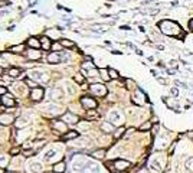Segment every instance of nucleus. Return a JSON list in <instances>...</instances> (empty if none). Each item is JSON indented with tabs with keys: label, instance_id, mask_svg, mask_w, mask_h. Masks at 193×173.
<instances>
[{
	"label": "nucleus",
	"instance_id": "obj_27",
	"mask_svg": "<svg viewBox=\"0 0 193 173\" xmlns=\"http://www.w3.org/2000/svg\"><path fill=\"white\" fill-rule=\"evenodd\" d=\"M74 79H75V82H78V84H82V82H84V76H82L81 74H76V75L74 76Z\"/></svg>",
	"mask_w": 193,
	"mask_h": 173
},
{
	"label": "nucleus",
	"instance_id": "obj_16",
	"mask_svg": "<svg viewBox=\"0 0 193 173\" xmlns=\"http://www.w3.org/2000/svg\"><path fill=\"white\" fill-rule=\"evenodd\" d=\"M40 46H42L43 49H49L52 45H49V39H48L46 36H43V38L40 39Z\"/></svg>",
	"mask_w": 193,
	"mask_h": 173
},
{
	"label": "nucleus",
	"instance_id": "obj_13",
	"mask_svg": "<svg viewBox=\"0 0 193 173\" xmlns=\"http://www.w3.org/2000/svg\"><path fill=\"white\" fill-rule=\"evenodd\" d=\"M28 58L29 59H39L40 58V52H38L36 49H30L28 52Z\"/></svg>",
	"mask_w": 193,
	"mask_h": 173
},
{
	"label": "nucleus",
	"instance_id": "obj_3",
	"mask_svg": "<svg viewBox=\"0 0 193 173\" xmlns=\"http://www.w3.org/2000/svg\"><path fill=\"white\" fill-rule=\"evenodd\" d=\"M43 94H45V90L43 88H33L30 91V98L33 101H40L43 98Z\"/></svg>",
	"mask_w": 193,
	"mask_h": 173
},
{
	"label": "nucleus",
	"instance_id": "obj_7",
	"mask_svg": "<svg viewBox=\"0 0 193 173\" xmlns=\"http://www.w3.org/2000/svg\"><path fill=\"white\" fill-rule=\"evenodd\" d=\"M62 120H63V121H66V123H78V117H76V116H74L71 111L65 113V114L62 116Z\"/></svg>",
	"mask_w": 193,
	"mask_h": 173
},
{
	"label": "nucleus",
	"instance_id": "obj_29",
	"mask_svg": "<svg viewBox=\"0 0 193 173\" xmlns=\"http://www.w3.org/2000/svg\"><path fill=\"white\" fill-rule=\"evenodd\" d=\"M150 127H151V123H144V124H141V126H140V130H141V131H144V130H148Z\"/></svg>",
	"mask_w": 193,
	"mask_h": 173
},
{
	"label": "nucleus",
	"instance_id": "obj_21",
	"mask_svg": "<svg viewBox=\"0 0 193 173\" xmlns=\"http://www.w3.org/2000/svg\"><path fill=\"white\" fill-rule=\"evenodd\" d=\"M88 120H91V118H96L98 117V114H96L95 111H92V110H88V113H86V116H85Z\"/></svg>",
	"mask_w": 193,
	"mask_h": 173
},
{
	"label": "nucleus",
	"instance_id": "obj_42",
	"mask_svg": "<svg viewBox=\"0 0 193 173\" xmlns=\"http://www.w3.org/2000/svg\"><path fill=\"white\" fill-rule=\"evenodd\" d=\"M45 173H51V172H45Z\"/></svg>",
	"mask_w": 193,
	"mask_h": 173
},
{
	"label": "nucleus",
	"instance_id": "obj_14",
	"mask_svg": "<svg viewBox=\"0 0 193 173\" xmlns=\"http://www.w3.org/2000/svg\"><path fill=\"white\" fill-rule=\"evenodd\" d=\"M48 61H49L51 64H58V62H59V56H58V53H55V52L49 53V56H48Z\"/></svg>",
	"mask_w": 193,
	"mask_h": 173
},
{
	"label": "nucleus",
	"instance_id": "obj_18",
	"mask_svg": "<svg viewBox=\"0 0 193 173\" xmlns=\"http://www.w3.org/2000/svg\"><path fill=\"white\" fill-rule=\"evenodd\" d=\"M61 45L62 46H66V48H74L75 46V43L72 41H69V39H62L61 41Z\"/></svg>",
	"mask_w": 193,
	"mask_h": 173
},
{
	"label": "nucleus",
	"instance_id": "obj_20",
	"mask_svg": "<svg viewBox=\"0 0 193 173\" xmlns=\"http://www.w3.org/2000/svg\"><path fill=\"white\" fill-rule=\"evenodd\" d=\"M30 167H32V170L35 172V173H38V172H40V163H38V162H33L32 164H30Z\"/></svg>",
	"mask_w": 193,
	"mask_h": 173
},
{
	"label": "nucleus",
	"instance_id": "obj_2",
	"mask_svg": "<svg viewBox=\"0 0 193 173\" xmlns=\"http://www.w3.org/2000/svg\"><path fill=\"white\" fill-rule=\"evenodd\" d=\"M81 104H82L86 110H94V108H96V105H98L94 98H89V97H84V98H81Z\"/></svg>",
	"mask_w": 193,
	"mask_h": 173
},
{
	"label": "nucleus",
	"instance_id": "obj_5",
	"mask_svg": "<svg viewBox=\"0 0 193 173\" xmlns=\"http://www.w3.org/2000/svg\"><path fill=\"white\" fill-rule=\"evenodd\" d=\"M114 166H115V169L117 170H120V172H123V170H126L128 166H130V162H127V160H115L114 162Z\"/></svg>",
	"mask_w": 193,
	"mask_h": 173
},
{
	"label": "nucleus",
	"instance_id": "obj_8",
	"mask_svg": "<svg viewBox=\"0 0 193 173\" xmlns=\"http://www.w3.org/2000/svg\"><path fill=\"white\" fill-rule=\"evenodd\" d=\"M28 45L30 48H33V49H38V48H40V41H38L36 38H29L28 39Z\"/></svg>",
	"mask_w": 193,
	"mask_h": 173
},
{
	"label": "nucleus",
	"instance_id": "obj_25",
	"mask_svg": "<svg viewBox=\"0 0 193 173\" xmlns=\"http://www.w3.org/2000/svg\"><path fill=\"white\" fill-rule=\"evenodd\" d=\"M108 74H110V78H113V79H115V78L118 76V72H117L115 69H113V68L108 69Z\"/></svg>",
	"mask_w": 193,
	"mask_h": 173
},
{
	"label": "nucleus",
	"instance_id": "obj_26",
	"mask_svg": "<svg viewBox=\"0 0 193 173\" xmlns=\"http://www.w3.org/2000/svg\"><path fill=\"white\" fill-rule=\"evenodd\" d=\"M61 95H62V93H61L59 90H53V91H52V98H53V100H59Z\"/></svg>",
	"mask_w": 193,
	"mask_h": 173
},
{
	"label": "nucleus",
	"instance_id": "obj_1",
	"mask_svg": "<svg viewBox=\"0 0 193 173\" xmlns=\"http://www.w3.org/2000/svg\"><path fill=\"white\" fill-rule=\"evenodd\" d=\"M89 90H91V93H94L95 95H100V97L107 95V88H105L104 85H101V84H94V85H91Z\"/></svg>",
	"mask_w": 193,
	"mask_h": 173
},
{
	"label": "nucleus",
	"instance_id": "obj_36",
	"mask_svg": "<svg viewBox=\"0 0 193 173\" xmlns=\"http://www.w3.org/2000/svg\"><path fill=\"white\" fill-rule=\"evenodd\" d=\"M88 74H89V76H95V74H96V71H95V69H92V71H89Z\"/></svg>",
	"mask_w": 193,
	"mask_h": 173
},
{
	"label": "nucleus",
	"instance_id": "obj_12",
	"mask_svg": "<svg viewBox=\"0 0 193 173\" xmlns=\"http://www.w3.org/2000/svg\"><path fill=\"white\" fill-rule=\"evenodd\" d=\"M91 156H92V157H95V159H103V157L105 156V149L95 150V151H92V153H91Z\"/></svg>",
	"mask_w": 193,
	"mask_h": 173
},
{
	"label": "nucleus",
	"instance_id": "obj_6",
	"mask_svg": "<svg viewBox=\"0 0 193 173\" xmlns=\"http://www.w3.org/2000/svg\"><path fill=\"white\" fill-rule=\"evenodd\" d=\"M2 103H3L6 107H13V105H15V100H13V97H12L10 94H5V95L2 97Z\"/></svg>",
	"mask_w": 193,
	"mask_h": 173
},
{
	"label": "nucleus",
	"instance_id": "obj_40",
	"mask_svg": "<svg viewBox=\"0 0 193 173\" xmlns=\"http://www.w3.org/2000/svg\"><path fill=\"white\" fill-rule=\"evenodd\" d=\"M189 26H190V29H192V30H193V19H192V20H190V22H189Z\"/></svg>",
	"mask_w": 193,
	"mask_h": 173
},
{
	"label": "nucleus",
	"instance_id": "obj_28",
	"mask_svg": "<svg viewBox=\"0 0 193 173\" xmlns=\"http://www.w3.org/2000/svg\"><path fill=\"white\" fill-rule=\"evenodd\" d=\"M151 167H153L154 170H157V172H159V170H161L160 163H159V162H156V160H153V162H151Z\"/></svg>",
	"mask_w": 193,
	"mask_h": 173
},
{
	"label": "nucleus",
	"instance_id": "obj_41",
	"mask_svg": "<svg viewBox=\"0 0 193 173\" xmlns=\"http://www.w3.org/2000/svg\"><path fill=\"white\" fill-rule=\"evenodd\" d=\"M0 173H6V170H5L3 167H0Z\"/></svg>",
	"mask_w": 193,
	"mask_h": 173
},
{
	"label": "nucleus",
	"instance_id": "obj_11",
	"mask_svg": "<svg viewBox=\"0 0 193 173\" xmlns=\"http://www.w3.org/2000/svg\"><path fill=\"white\" fill-rule=\"evenodd\" d=\"M52 126H53V128H56V130H59V131H65V130H66V124L62 123V121H53Z\"/></svg>",
	"mask_w": 193,
	"mask_h": 173
},
{
	"label": "nucleus",
	"instance_id": "obj_23",
	"mask_svg": "<svg viewBox=\"0 0 193 173\" xmlns=\"http://www.w3.org/2000/svg\"><path fill=\"white\" fill-rule=\"evenodd\" d=\"M55 154H56L55 150H49V151H46V160H53Z\"/></svg>",
	"mask_w": 193,
	"mask_h": 173
},
{
	"label": "nucleus",
	"instance_id": "obj_15",
	"mask_svg": "<svg viewBox=\"0 0 193 173\" xmlns=\"http://www.w3.org/2000/svg\"><path fill=\"white\" fill-rule=\"evenodd\" d=\"M108 117H110V120H111L113 123H118V121H120V114H118V111H111Z\"/></svg>",
	"mask_w": 193,
	"mask_h": 173
},
{
	"label": "nucleus",
	"instance_id": "obj_43",
	"mask_svg": "<svg viewBox=\"0 0 193 173\" xmlns=\"http://www.w3.org/2000/svg\"><path fill=\"white\" fill-rule=\"evenodd\" d=\"M121 173H126V172H121Z\"/></svg>",
	"mask_w": 193,
	"mask_h": 173
},
{
	"label": "nucleus",
	"instance_id": "obj_37",
	"mask_svg": "<svg viewBox=\"0 0 193 173\" xmlns=\"http://www.w3.org/2000/svg\"><path fill=\"white\" fill-rule=\"evenodd\" d=\"M171 95H174V97L177 95V88H173V90H171Z\"/></svg>",
	"mask_w": 193,
	"mask_h": 173
},
{
	"label": "nucleus",
	"instance_id": "obj_33",
	"mask_svg": "<svg viewBox=\"0 0 193 173\" xmlns=\"http://www.w3.org/2000/svg\"><path fill=\"white\" fill-rule=\"evenodd\" d=\"M6 93H7V88H6V86H0V94L5 95Z\"/></svg>",
	"mask_w": 193,
	"mask_h": 173
},
{
	"label": "nucleus",
	"instance_id": "obj_10",
	"mask_svg": "<svg viewBox=\"0 0 193 173\" xmlns=\"http://www.w3.org/2000/svg\"><path fill=\"white\" fill-rule=\"evenodd\" d=\"M76 137H79V133L78 131H68V133H65L63 136H62V139L63 140H71V139H76Z\"/></svg>",
	"mask_w": 193,
	"mask_h": 173
},
{
	"label": "nucleus",
	"instance_id": "obj_17",
	"mask_svg": "<svg viewBox=\"0 0 193 173\" xmlns=\"http://www.w3.org/2000/svg\"><path fill=\"white\" fill-rule=\"evenodd\" d=\"M7 74H9L12 78H18V76H19V74H20V69H19V68H10Z\"/></svg>",
	"mask_w": 193,
	"mask_h": 173
},
{
	"label": "nucleus",
	"instance_id": "obj_31",
	"mask_svg": "<svg viewBox=\"0 0 193 173\" xmlns=\"http://www.w3.org/2000/svg\"><path fill=\"white\" fill-rule=\"evenodd\" d=\"M25 82H26L28 85H30V86H32V88H36V86H38V85H36V84H35V82H33L32 79H26Z\"/></svg>",
	"mask_w": 193,
	"mask_h": 173
},
{
	"label": "nucleus",
	"instance_id": "obj_38",
	"mask_svg": "<svg viewBox=\"0 0 193 173\" xmlns=\"http://www.w3.org/2000/svg\"><path fill=\"white\" fill-rule=\"evenodd\" d=\"M137 173H148V170H147V169L144 167V169H141V170H138Z\"/></svg>",
	"mask_w": 193,
	"mask_h": 173
},
{
	"label": "nucleus",
	"instance_id": "obj_32",
	"mask_svg": "<svg viewBox=\"0 0 193 173\" xmlns=\"http://www.w3.org/2000/svg\"><path fill=\"white\" fill-rule=\"evenodd\" d=\"M61 46H62V45H59V43H52V46H51V48H52V51H59V49H61Z\"/></svg>",
	"mask_w": 193,
	"mask_h": 173
},
{
	"label": "nucleus",
	"instance_id": "obj_4",
	"mask_svg": "<svg viewBox=\"0 0 193 173\" xmlns=\"http://www.w3.org/2000/svg\"><path fill=\"white\" fill-rule=\"evenodd\" d=\"M15 121V117L12 114H0V124H3V126H9Z\"/></svg>",
	"mask_w": 193,
	"mask_h": 173
},
{
	"label": "nucleus",
	"instance_id": "obj_19",
	"mask_svg": "<svg viewBox=\"0 0 193 173\" xmlns=\"http://www.w3.org/2000/svg\"><path fill=\"white\" fill-rule=\"evenodd\" d=\"M101 128H103L104 131L110 133V131H113V128H114V127H113V124H111V123H103V124H101Z\"/></svg>",
	"mask_w": 193,
	"mask_h": 173
},
{
	"label": "nucleus",
	"instance_id": "obj_22",
	"mask_svg": "<svg viewBox=\"0 0 193 173\" xmlns=\"http://www.w3.org/2000/svg\"><path fill=\"white\" fill-rule=\"evenodd\" d=\"M124 131H126V128H124V127H120V128L115 131V134H114V139H120V137L123 136V133H124Z\"/></svg>",
	"mask_w": 193,
	"mask_h": 173
},
{
	"label": "nucleus",
	"instance_id": "obj_39",
	"mask_svg": "<svg viewBox=\"0 0 193 173\" xmlns=\"http://www.w3.org/2000/svg\"><path fill=\"white\" fill-rule=\"evenodd\" d=\"M170 65H171V66H174V68H176V66H177V62H176V61H171V62H170Z\"/></svg>",
	"mask_w": 193,
	"mask_h": 173
},
{
	"label": "nucleus",
	"instance_id": "obj_34",
	"mask_svg": "<svg viewBox=\"0 0 193 173\" xmlns=\"http://www.w3.org/2000/svg\"><path fill=\"white\" fill-rule=\"evenodd\" d=\"M18 153H19V147H15L10 150V154H18Z\"/></svg>",
	"mask_w": 193,
	"mask_h": 173
},
{
	"label": "nucleus",
	"instance_id": "obj_30",
	"mask_svg": "<svg viewBox=\"0 0 193 173\" xmlns=\"http://www.w3.org/2000/svg\"><path fill=\"white\" fill-rule=\"evenodd\" d=\"M100 74L103 75V78H104V79H110V75H107V71H105V69H101V71H100Z\"/></svg>",
	"mask_w": 193,
	"mask_h": 173
},
{
	"label": "nucleus",
	"instance_id": "obj_35",
	"mask_svg": "<svg viewBox=\"0 0 193 173\" xmlns=\"http://www.w3.org/2000/svg\"><path fill=\"white\" fill-rule=\"evenodd\" d=\"M25 154H26V157H30L32 154H35V151L33 150H29V151H25Z\"/></svg>",
	"mask_w": 193,
	"mask_h": 173
},
{
	"label": "nucleus",
	"instance_id": "obj_24",
	"mask_svg": "<svg viewBox=\"0 0 193 173\" xmlns=\"http://www.w3.org/2000/svg\"><path fill=\"white\" fill-rule=\"evenodd\" d=\"M23 49H25V45H18V46L10 48V51H12V52H22Z\"/></svg>",
	"mask_w": 193,
	"mask_h": 173
},
{
	"label": "nucleus",
	"instance_id": "obj_9",
	"mask_svg": "<svg viewBox=\"0 0 193 173\" xmlns=\"http://www.w3.org/2000/svg\"><path fill=\"white\" fill-rule=\"evenodd\" d=\"M65 169H66L65 163H63V162H59V163H56V164L53 166V173H63Z\"/></svg>",
	"mask_w": 193,
	"mask_h": 173
}]
</instances>
